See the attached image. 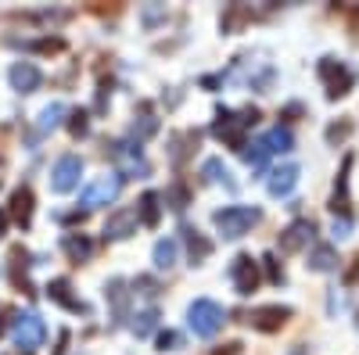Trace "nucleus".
<instances>
[{
    "mask_svg": "<svg viewBox=\"0 0 359 355\" xmlns=\"http://www.w3.org/2000/svg\"><path fill=\"white\" fill-rule=\"evenodd\" d=\"M259 219H262V212L252 209V204H226V209H219V212L212 216L216 230L226 237V241H237V237H245Z\"/></svg>",
    "mask_w": 359,
    "mask_h": 355,
    "instance_id": "f257e3e1",
    "label": "nucleus"
},
{
    "mask_svg": "<svg viewBox=\"0 0 359 355\" xmlns=\"http://www.w3.org/2000/svg\"><path fill=\"white\" fill-rule=\"evenodd\" d=\"M187 323H191V330H194L198 337H216V334L223 330V323H226V312H223V305L212 302V298H198V302H191V309H187Z\"/></svg>",
    "mask_w": 359,
    "mask_h": 355,
    "instance_id": "f03ea898",
    "label": "nucleus"
},
{
    "mask_svg": "<svg viewBox=\"0 0 359 355\" xmlns=\"http://www.w3.org/2000/svg\"><path fill=\"white\" fill-rule=\"evenodd\" d=\"M11 337H15V344L22 348V351H33V348H40L43 344V337H47V327H43V319H40V312H18L15 316V327H11Z\"/></svg>",
    "mask_w": 359,
    "mask_h": 355,
    "instance_id": "7ed1b4c3",
    "label": "nucleus"
},
{
    "mask_svg": "<svg viewBox=\"0 0 359 355\" xmlns=\"http://www.w3.org/2000/svg\"><path fill=\"white\" fill-rule=\"evenodd\" d=\"M118 190H123V176H118V172H104V176H97V180L83 190L79 204L86 212H94V209H101V204H111L118 197Z\"/></svg>",
    "mask_w": 359,
    "mask_h": 355,
    "instance_id": "20e7f679",
    "label": "nucleus"
},
{
    "mask_svg": "<svg viewBox=\"0 0 359 355\" xmlns=\"http://www.w3.org/2000/svg\"><path fill=\"white\" fill-rule=\"evenodd\" d=\"M259 118V111H245V118H237L233 111H219V123L212 126V133L219 137V140H226L230 147H237V151H245V130Z\"/></svg>",
    "mask_w": 359,
    "mask_h": 355,
    "instance_id": "39448f33",
    "label": "nucleus"
},
{
    "mask_svg": "<svg viewBox=\"0 0 359 355\" xmlns=\"http://www.w3.org/2000/svg\"><path fill=\"white\" fill-rule=\"evenodd\" d=\"M79 176H83V158L79 155H62L50 169V190L54 194H72L79 187Z\"/></svg>",
    "mask_w": 359,
    "mask_h": 355,
    "instance_id": "423d86ee",
    "label": "nucleus"
},
{
    "mask_svg": "<svg viewBox=\"0 0 359 355\" xmlns=\"http://www.w3.org/2000/svg\"><path fill=\"white\" fill-rule=\"evenodd\" d=\"M320 76L327 83V97H331V101L345 97L352 90V83H355L352 69H345L341 62H334V57H323V62H320Z\"/></svg>",
    "mask_w": 359,
    "mask_h": 355,
    "instance_id": "0eeeda50",
    "label": "nucleus"
},
{
    "mask_svg": "<svg viewBox=\"0 0 359 355\" xmlns=\"http://www.w3.org/2000/svg\"><path fill=\"white\" fill-rule=\"evenodd\" d=\"M111 158L118 162V176H137V180L151 176V165H147L137 144H111Z\"/></svg>",
    "mask_w": 359,
    "mask_h": 355,
    "instance_id": "6e6552de",
    "label": "nucleus"
},
{
    "mask_svg": "<svg viewBox=\"0 0 359 355\" xmlns=\"http://www.w3.org/2000/svg\"><path fill=\"white\" fill-rule=\"evenodd\" d=\"M230 280H233V291L241 294V298H248V294L259 287V262L252 255H237L230 262Z\"/></svg>",
    "mask_w": 359,
    "mask_h": 355,
    "instance_id": "1a4fd4ad",
    "label": "nucleus"
},
{
    "mask_svg": "<svg viewBox=\"0 0 359 355\" xmlns=\"http://www.w3.org/2000/svg\"><path fill=\"white\" fill-rule=\"evenodd\" d=\"M140 226V216L137 209H115L104 223V241H126V237H133Z\"/></svg>",
    "mask_w": 359,
    "mask_h": 355,
    "instance_id": "9d476101",
    "label": "nucleus"
},
{
    "mask_svg": "<svg viewBox=\"0 0 359 355\" xmlns=\"http://www.w3.org/2000/svg\"><path fill=\"white\" fill-rule=\"evenodd\" d=\"M33 190L29 187H15L11 190V201H8V219L15 223V226H22V230H29V223H33Z\"/></svg>",
    "mask_w": 359,
    "mask_h": 355,
    "instance_id": "9b49d317",
    "label": "nucleus"
},
{
    "mask_svg": "<svg viewBox=\"0 0 359 355\" xmlns=\"http://www.w3.org/2000/svg\"><path fill=\"white\" fill-rule=\"evenodd\" d=\"M287 319H291V309L287 305H262V309L252 312V327L262 330V334H273V330L284 327Z\"/></svg>",
    "mask_w": 359,
    "mask_h": 355,
    "instance_id": "f8f14e48",
    "label": "nucleus"
},
{
    "mask_svg": "<svg viewBox=\"0 0 359 355\" xmlns=\"http://www.w3.org/2000/svg\"><path fill=\"white\" fill-rule=\"evenodd\" d=\"M298 169L294 162H287V165H277L273 172H269V180H266V190L273 194V197H287L294 187H298Z\"/></svg>",
    "mask_w": 359,
    "mask_h": 355,
    "instance_id": "ddd939ff",
    "label": "nucleus"
},
{
    "mask_svg": "<svg viewBox=\"0 0 359 355\" xmlns=\"http://www.w3.org/2000/svg\"><path fill=\"white\" fill-rule=\"evenodd\" d=\"M8 79H11V86L18 94H33V90H40V83H43V76H40V69L33 62H15Z\"/></svg>",
    "mask_w": 359,
    "mask_h": 355,
    "instance_id": "4468645a",
    "label": "nucleus"
},
{
    "mask_svg": "<svg viewBox=\"0 0 359 355\" xmlns=\"http://www.w3.org/2000/svg\"><path fill=\"white\" fill-rule=\"evenodd\" d=\"M309 237H313V223H309V219H294V223L280 233V251H284V255L302 251V248L309 244Z\"/></svg>",
    "mask_w": 359,
    "mask_h": 355,
    "instance_id": "2eb2a0df",
    "label": "nucleus"
},
{
    "mask_svg": "<svg viewBox=\"0 0 359 355\" xmlns=\"http://www.w3.org/2000/svg\"><path fill=\"white\" fill-rule=\"evenodd\" d=\"M348 169H352V155H345V162H341V172H338V187H334V197H331V209H334V216H341V219H352V197H348Z\"/></svg>",
    "mask_w": 359,
    "mask_h": 355,
    "instance_id": "dca6fc26",
    "label": "nucleus"
},
{
    "mask_svg": "<svg viewBox=\"0 0 359 355\" xmlns=\"http://www.w3.org/2000/svg\"><path fill=\"white\" fill-rule=\"evenodd\" d=\"M69 291H72V287H69V280H50V284H47V298H50V302H57V305H65L69 312H86V305H83L79 298H72Z\"/></svg>",
    "mask_w": 359,
    "mask_h": 355,
    "instance_id": "f3484780",
    "label": "nucleus"
},
{
    "mask_svg": "<svg viewBox=\"0 0 359 355\" xmlns=\"http://www.w3.org/2000/svg\"><path fill=\"white\" fill-rule=\"evenodd\" d=\"M162 194H155V190H147L144 197H140V204H137V216H140V223L144 226H158V219H162Z\"/></svg>",
    "mask_w": 359,
    "mask_h": 355,
    "instance_id": "a211bd4d",
    "label": "nucleus"
},
{
    "mask_svg": "<svg viewBox=\"0 0 359 355\" xmlns=\"http://www.w3.org/2000/svg\"><path fill=\"white\" fill-rule=\"evenodd\" d=\"M62 248H65V255H69L72 262H86L90 251H94V244H90V237H86V233H65Z\"/></svg>",
    "mask_w": 359,
    "mask_h": 355,
    "instance_id": "6ab92c4d",
    "label": "nucleus"
},
{
    "mask_svg": "<svg viewBox=\"0 0 359 355\" xmlns=\"http://www.w3.org/2000/svg\"><path fill=\"white\" fill-rule=\"evenodd\" d=\"M338 265V251L331 248V244H316L313 248V255H309V270H316V273H331Z\"/></svg>",
    "mask_w": 359,
    "mask_h": 355,
    "instance_id": "aec40b11",
    "label": "nucleus"
},
{
    "mask_svg": "<svg viewBox=\"0 0 359 355\" xmlns=\"http://www.w3.org/2000/svg\"><path fill=\"white\" fill-rule=\"evenodd\" d=\"M262 144H266V151L269 155H284V151H291L294 147V137H291V130H269L266 137H262Z\"/></svg>",
    "mask_w": 359,
    "mask_h": 355,
    "instance_id": "412c9836",
    "label": "nucleus"
},
{
    "mask_svg": "<svg viewBox=\"0 0 359 355\" xmlns=\"http://www.w3.org/2000/svg\"><path fill=\"white\" fill-rule=\"evenodd\" d=\"M187 233V251H191V265H201L208 255H212V241H205L198 230H184Z\"/></svg>",
    "mask_w": 359,
    "mask_h": 355,
    "instance_id": "4be33fe9",
    "label": "nucleus"
},
{
    "mask_svg": "<svg viewBox=\"0 0 359 355\" xmlns=\"http://www.w3.org/2000/svg\"><path fill=\"white\" fill-rule=\"evenodd\" d=\"M201 172H205V180H208V183H223L226 190H233V187H237V183L230 180V169H226L219 158H208V162L201 165Z\"/></svg>",
    "mask_w": 359,
    "mask_h": 355,
    "instance_id": "5701e85b",
    "label": "nucleus"
},
{
    "mask_svg": "<svg viewBox=\"0 0 359 355\" xmlns=\"http://www.w3.org/2000/svg\"><path fill=\"white\" fill-rule=\"evenodd\" d=\"M176 265V241L172 237H162L155 244V270H172Z\"/></svg>",
    "mask_w": 359,
    "mask_h": 355,
    "instance_id": "b1692460",
    "label": "nucleus"
},
{
    "mask_svg": "<svg viewBox=\"0 0 359 355\" xmlns=\"http://www.w3.org/2000/svg\"><path fill=\"white\" fill-rule=\"evenodd\" d=\"M155 130H158V118H155L151 111H140V118H133V126H130L133 140H147Z\"/></svg>",
    "mask_w": 359,
    "mask_h": 355,
    "instance_id": "393cba45",
    "label": "nucleus"
},
{
    "mask_svg": "<svg viewBox=\"0 0 359 355\" xmlns=\"http://www.w3.org/2000/svg\"><path fill=\"white\" fill-rule=\"evenodd\" d=\"M248 18H252V11H248V8H241V4H230L219 25H223V33H233V29L241 25V22H248Z\"/></svg>",
    "mask_w": 359,
    "mask_h": 355,
    "instance_id": "a878e982",
    "label": "nucleus"
},
{
    "mask_svg": "<svg viewBox=\"0 0 359 355\" xmlns=\"http://www.w3.org/2000/svg\"><path fill=\"white\" fill-rule=\"evenodd\" d=\"M62 115H65V104H47V108L40 111V133L54 130L57 123H62Z\"/></svg>",
    "mask_w": 359,
    "mask_h": 355,
    "instance_id": "bb28decb",
    "label": "nucleus"
},
{
    "mask_svg": "<svg viewBox=\"0 0 359 355\" xmlns=\"http://www.w3.org/2000/svg\"><path fill=\"white\" fill-rule=\"evenodd\" d=\"M155 319H158V312H155V309H144V312H137V319H133V334H137V337L151 334Z\"/></svg>",
    "mask_w": 359,
    "mask_h": 355,
    "instance_id": "cd10ccee",
    "label": "nucleus"
},
{
    "mask_svg": "<svg viewBox=\"0 0 359 355\" xmlns=\"http://www.w3.org/2000/svg\"><path fill=\"white\" fill-rule=\"evenodd\" d=\"M108 298H111L115 312H123V305H126V284L123 280H111L108 284Z\"/></svg>",
    "mask_w": 359,
    "mask_h": 355,
    "instance_id": "c85d7f7f",
    "label": "nucleus"
},
{
    "mask_svg": "<svg viewBox=\"0 0 359 355\" xmlns=\"http://www.w3.org/2000/svg\"><path fill=\"white\" fill-rule=\"evenodd\" d=\"M245 158L252 162V165H266V158H269V151H266V144H262V137L252 144V151H245Z\"/></svg>",
    "mask_w": 359,
    "mask_h": 355,
    "instance_id": "c756f323",
    "label": "nucleus"
},
{
    "mask_svg": "<svg viewBox=\"0 0 359 355\" xmlns=\"http://www.w3.org/2000/svg\"><path fill=\"white\" fill-rule=\"evenodd\" d=\"M165 201H172V209H176V212H184V209H187V190L176 183V187L165 194Z\"/></svg>",
    "mask_w": 359,
    "mask_h": 355,
    "instance_id": "7c9ffc66",
    "label": "nucleus"
},
{
    "mask_svg": "<svg viewBox=\"0 0 359 355\" xmlns=\"http://www.w3.org/2000/svg\"><path fill=\"white\" fill-rule=\"evenodd\" d=\"M348 133H352V123L345 118V123H334L331 130H327V140H331V144H338V140H345Z\"/></svg>",
    "mask_w": 359,
    "mask_h": 355,
    "instance_id": "2f4dec72",
    "label": "nucleus"
},
{
    "mask_svg": "<svg viewBox=\"0 0 359 355\" xmlns=\"http://www.w3.org/2000/svg\"><path fill=\"white\" fill-rule=\"evenodd\" d=\"M69 130H72V137H83V133H86V111H72Z\"/></svg>",
    "mask_w": 359,
    "mask_h": 355,
    "instance_id": "473e14b6",
    "label": "nucleus"
},
{
    "mask_svg": "<svg viewBox=\"0 0 359 355\" xmlns=\"http://www.w3.org/2000/svg\"><path fill=\"white\" fill-rule=\"evenodd\" d=\"M176 344H180V337H176L172 330H162V334H158V348H162V351H169V348H176Z\"/></svg>",
    "mask_w": 359,
    "mask_h": 355,
    "instance_id": "72a5a7b5",
    "label": "nucleus"
},
{
    "mask_svg": "<svg viewBox=\"0 0 359 355\" xmlns=\"http://www.w3.org/2000/svg\"><path fill=\"white\" fill-rule=\"evenodd\" d=\"M262 262H266V273H269V280H273V284H280V270H277V258H273V255H266Z\"/></svg>",
    "mask_w": 359,
    "mask_h": 355,
    "instance_id": "f704fd0d",
    "label": "nucleus"
},
{
    "mask_svg": "<svg viewBox=\"0 0 359 355\" xmlns=\"http://www.w3.org/2000/svg\"><path fill=\"white\" fill-rule=\"evenodd\" d=\"M4 230H8V212L0 209V237H4Z\"/></svg>",
    "mask_w": 359,
    "mask_h": 355,
    "instance_id": "c9c22d12",
    "label": "nucleus"
},
{
    "mask_svg": "<svg viewBox=\"0 0 359 355\" xmlns=\"http://www.w3.org/2000/svg\"><path fill=\"white\" fill-rule=\"evenodd\" d=\"M291 355H306V348H294V351H291Z\"/></svg>",
    "mask_w": 359,
    "mask_h": 355,
    "instance_id": "e433bc0d",
    "label": "nucleus"
}]
</instances>
